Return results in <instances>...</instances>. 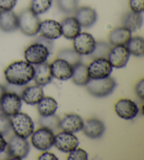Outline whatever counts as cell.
Here are the masks:
<instances>
[{
	"mask_svg": "<svg viewBox=\"0 0 144 160\" xmlns=\"http://www.w3.org/2000/svg\"><path fill=\"white\" fill-rule=\"evenodd\" d=\"M34 67L25 61H18L8 66L4 70V76L10 85L23 86L33 79Z\"/></svg>",
	"mask_w": 144,
	"mask_h": 160,
	"instance_id": "1",
	"label": "cell"
},
{
	"mask_svg": "<svg viewBox=\"0 0 144 160\" xmlns=\"http://www.w3.org/2000/svg\"><path fill=\"white\" fill-rule=\"evenodd\" d=\"M117 83L114 78L107 77L101 79H90L85 85L91 95L96 98H105L111 95Z\"/></svg>",
	"mask_w": 144,
	"mask_h": 160,
	"instance_id": "2",
	"label": "cell"
},
{
	"mask_svg": "<svg viewBox=\"0 0 144 160\" xmlns=\"http://www.w3.org/2000/svg\"><path fill=\"white\" fill-rule=\"evenodd\" d=\"M18 28L24 35L27 36H35L39 32L41 21L38 15L28 8L23 10L19 16Z\"/></svg>",
	"mask_w": 144,
	"mask_h": 160,
	"instance_id": "3",
	"label": "cell"
},
{
	"mask_svg": "<svg viewBox=\"0 0 144 160\" xmlns=\"http://www.w3.org/2000/svg\"><path fill=\"white\" fill-rule=\"evenodd\" d=\"M10 121L12 129L16 136L27 139L34 132L35 125L33 121L25 113L18 112L10 117Z\"/></svg>",
	"mask_w": 144,
	"mask_h": 160,
	"instance_id": "4",
	"label": "cell"
},
{
	"mask_svg": "<svg viewBox=\"0 0 144 160\" xmlns=\"http://www.w3.org/2000/svg\"><path fill=\"white\" fill-rule=\"evenodd\" d=\"M6 149L10 159L20 160L27 157L30 152V145L26 138L13 135L7 142Z\"/></svg>",
	"mask_w": 144,
	"mask_h": 160,
	"instance_id": "5",
	"label": "cell"
},
{
	"mask_svg": "<svg viewBox=\"0 0 144 160\" xmlns=\"http://www.w3.org/2000/svg\"><path fill=\"white\" fill-rule=\"evenodd\" d=\"M51 52L42 44L35 42L29 45L24 52L26 62L32 65H38L46 62Z\"/></svg>",
	"mask_w": 144,
	"mask_h": 160,
	"instance_id": "6",
	"label": "cell"
},
{
	"mask_svg": "<svg viewBox=\"0 0 144 160\" xmlns=\"http://www.w3.org/2000/svg\"><path fill=\"white\" fill-rule=\"evenodd\" d=\"M55 135L50 129L41 127L33 132L31 137L32 145L38 150L46 151L50 149L54 143Z\"/></svg>",
	"mask_w": 144,
	"mask_h": 160,
	"instance_id": "7",
	"label": "cell"
},
{
	"mask_svg": "<svg viewBox=\"0 0 144 160\" xmlns=\"http://www.w3.org/2000/svg\"><path fill=\"white\" fill-rule=\"evenodd\" d=\"M88 74L90 79H101L110 76L113 67L108 59H94L87 67Z\"/></svg>",
	"mask_w": 144,
	"mask_h": 160,
	"instance_id": "8",
	"label": "cell"
},
{
	"mask_svg": "<svg viewBox=\"0 0 144 160\" xmlns=\"http://www.w3.org/2000/svg\"><path fill=\"white\" fill-rule=\"evenodd\" d=\"M21 107L22 99L16 92H6L0 99V109L9 117L20 112Z\"/></svg>",
	"mask_w": 144,
	"mask_h": 160,
	"instance_id": "9",
	"label": "cell"
},
{
	"mask_svg": "<svg viewBox=\"0 0 144 160\" xmlns=\"http://www.w3.org/2000/svg\"><path fill=\"white\" fill-rule=\"evenodd\" d=\"M96 40L88 32H81L73 39V48L80 55H90L96 47Z\"/></svg>",
	"mask_w": 144,
	"mask_h": 160,
	"instance_id": "10",
	"label": "cell"
},
{
	"mask_svg": "<svg viewBox=\"0 0 144 160\" xmlns=\"http://www.w3.org/2000/svg\"><path fill=\"white\" fill-rule=\"evenodd\" d=\"M79 140L73 133L62 131L55 136L54 145L63 152L69 153L79 145Z\"/></svg>",
	"mask_w": 144,
	"mask_h": 160,
	"instance_id": "11",
	"label": "cell"
},
{
	"mask_svg": "<svg viewBox=\"0 0 144 160\" xmlns=\"http://www.w3.org/2000/svg\"><path fill=\"white\" fill-rule=\"evenodd\" d=\"M115 111L121 118L132 120L138 115L139 108L134 101L129 99H121L115 103Z\"/></svg>",
	"mask_w": 144,
	"mask_h": 160,
	"instance_id": "12",
	"label": "cell"
},
{
	"mask_svg": "<svg viewBox=\"0 0 144 160\" xmlns=\"http://www.w3.org/2000/svg\"><path fill=\"white\" fill-rule=\"evenodd\" d=\"M130 57L128 49L124 45H115L113 47L108 56L113 67L122 68L126 67Z\"/></svg>",
	"mask_w": 144,
	"mask_h": 160,
	"instance_id": "13",
	"label": "cell"
},
{
	"mask_svg": "<svg viewBox=\"0 0 144 160\" xmlns=\"http://www.w3.org/2000/svg\"><path fill=\"white\" fill-rule=\"evenodd\" d=\"M50 68L53 78L60 81L70 79L73 73V67L62 59L58 58L50 64Z\"/></svg>",
	"mask_w": 144,
	"mask_h": 160,
	"instance_id": "14",
	"label": "cell"
},
{
	"mask_svg": "<svg viewBox=\"0 0 144 160\" xmlns=\"http://www.w3.org/2000/svg\"><path fill=\"white\" fill-rule=\"evenodd\" d=\"M74 17L77 19L82 28H89L96 23L98 15L93 8L85 6L77 8L74 12Z\"/></svg>",
	"mask_w": 144,
	"mask_h": 160,
	"instance_id": "15",
	"label": "cell"
},
{
	"mask_svg": "<svg viewBox=\"0 0 144 160\" xmlns=\"http://www.w3.org/2000/svg\"><path fill=\"white\" fill-rule=\"evenodd\" d=\"M39 32L41 35L51 40L59 39L62 36L60 23L52 19H47L41 21Z\"/></svg>",
	"mask_w": 144,
	"mask_h": 160,
	"instance_id": "16",
	"label": "cell"
},
{
	"mask_svg": "<svg viewBox=\"0 0 144 160\" xmlns=\"http://www.w3.org/2000/svg\"><path fill=\"white\" fill-rule=\"evenodd\" d=\"M82 131L86 136L91 139H98L103 136L106 131L103 121L98 118H90L84 122Z\"/></svg>",
	"mask_w": 144,
	"mask_h": 160,
	"instance_id": "17",
	"label": "cell"
},
{
	"mask_svg": "<svg viewBox=\"0 0 144 160\" xmlns=\"http://www.w3.org/2000/svg\"><path fill=\"white\" fill-rule=\"evenodd\" d=\"M83 125H84V121L79 115L68 114L60 120V128L63 131L74 133L82 131Z\"/></svg>",
	"mask_w": 144,
	"mask_h": 160,
	"instance_id": "18",
	"label": "cell"
},
{
	"mask_svg": "<svg viewBox=\"0 0 144 160\" xmlns=\"http://www.w3.org/2000/svg\"><path fill=\"white\" fill-rule=\"evenodd\" d=\"M34 69L35 73L33 80L37 85H40L41 87L45 86L50 83L53 80L50 65L49 63L44 62L40 64L35 65Z\"/></svg>",
	"mask_w": 144,
	"mask_h": 160,
	"instance_id": "19",
	"label": "cell"
},
{
	"mask_svg": "<svg viewBox=\"0 0 144 160\" xmlns=\"http://www.w3.org/2000/svg\"><path fill=\"white\" fill-rule=\"evenodd\" d=\"M18 28V16L13 11H1L0 29L5 32H12Z\"/></svg>",
	"mask_w": 144,
	"mask_h": 160,
	"instance_id": "20",
	"label": "cell"
},
{
	"mask_svg": "<svg viewBox=\"0 0 144 160\" xmlns=\"http://www.w3.org/2000/svg\"><path fill=\"white\" fill-rule=\"evenodd\" d=\"M62 35L68 40H73L80 32L82 27L74 16H69L60 23Z\"/></svg>",
	"mask_w": 144,
	"mask_h": 160,
	"instance_id": "21",
	"label": "cell"
},
{
	"mask_svg": "<svg viewBox=\"0 0 144 160\" xmlns=\"http://www.w3.org/2000/svg\"><path fill=\"white\" fill-rule=\"evenodd\" d=\"M44 97L42 88L40 85H31L27 87L21 93V99L29 105H35Z\"/></svg>",
	"mask_w": 144,
	"mask_h": 160,
	"instance_id": "22",
	"label": "cell"
},
{
	"mask_svg": "<svg viewBox=\"0 0 144 160\" xmlns=\"http://www.w3.org/2000/svg\"><path fill=\"white\" fill-rule=\"evenodd\" d=\"M132 38V32L124 27H118L112 30L108 35L111 45H126Z\"/></svg>",
	"mask_w": 144,
	"mask_h": 160,
	"instance_id": "23",
	"label": "cell"
},
{
	"mask_svg": "<svg viewBox=\"0 0 144 160\" xmlns=\"http://www.w3.org/2000/svg\"><path fill=\"white\" fill-rule=\"evenodd\" d=\"M143 18L142 13L129 12L122 18V26L130 30L132 32L139 30L143 26Z\"/></svg>",
	"mask_w": 144,
	"mask_h": 160,
	"instance_id": "24",
	"label": "cell"
},
{
	"mask_svg": "<svg viewBox=\"0 0 144 160\" xmlns=\"http://www.w3.org/2000/svg\"><path fill=\"white\" fill-rule=\"evenodd\" d=\"M58 109V103L51 97H44L37 104V110L41 117L54 114Z\"/></svg>",
	"mask_w": 144,
	"mask_h": 160,
	"instance_id": "25",
	"label": "cell"
},
{
	"mask_svg": "<svg viewBox=\"0 0 144 160\" xmlns=\"http://www.w3.org/2000/svg\"><path fill=\"white\" fill-rule=\"evenodd\" d=\"M73 82L79 86H84L89 81L87 67L82 63H79L73 67V76L71 77Z\"/></svg>",
	"mask_w": 144,
	"mask_h": 160,
	"instance_id": "26",
	"label": "cell"
},
{
	"mask_svg": "<svg viewBox=\"0 0 144 160\" xmlns=\"http://www.w3.org/2000/svg\"><path fill=\"white\" fill-rule=\"evenodd\" d=\"M125 46L130 54L138 57H141L144 55V40L143 38L132 36Z\"/></svg>",
	"mask_w": 144,
	"mask_h": 160,
	"instance_id": "27",
	"label": "cell"
},
{
	"mask_svg": "<svg viewBox=\"0 0 144 160\" xmlns=\"http://www.w3.org/2000/svg\"><path fill=\"white\" fill-rule=\"evenodd\" d=\"M58 58L66 61L73 67L82 63V55L77 53L74 49H65L60 51L58 54Z\"/></svg>",
	"mask_w": 144,
	"mask_h": 160,
	"instance_id": "28",
	"label": "cell"
},
{
	"mask_svg": "<svg viewBox=\"0 0 144 160\" xmlns=\"http://www.w3.org/2000/svg\"><path fill=\"white\" fill-rule=\"evenodd\" d=\"M39 124L41 127L50 129L52 131L59 130L60 124V118L56 114H52L46 117H41L39 119Z\"/></svg>",
	"mask_w": 144,
	"mask_h": 160,
	"instance_id": "29",
	"label": "cell"
},
{
	"mask_svg": "<svg viewBox=\"0 0 144 160\" xmlns=\"http://www.w3.org/2000/svg\"><path fill=\"white\" fill-rule=\"evenodd\" d=\"M52 4L53 0H31L30 9L39 16L48 12Z\"/></svg>",
	"mask_w": 144,
	"mask_h": 160,
	"instance_id": "30",
	"label": "cell"
},
{
	"mask_svg": "<svg viewBox=\"0 0 144 160\" xmlns=\"http://www.w3.org/2000/svg\"><path fill=\"white\" fill-rule=\"evenodd\" d=\"M112 48L110 44L100 41L96 43V47L94 52L90 55L93 59H97V58H106L108 59V56Z\"/></svg>",
	"mask_w": 144,
	"mask_h": 160,
	"instance_id": "31",
	"label": "cell"
},
{
	"mask_svg": "<svg viewBox=\"0 0 144 160\" xmlns=\"http://www.w3.org/2000/svg\"><path fill=\"white\" fill-rule=\"evenodd\" d=\"M79 0H56L57 6L64 13H74L78 8Z\"/></svg>",
	"mask_w": 144,
	"mask_h": 160,
	"instance_id": "32",
	"label": "cell"
},
{
	"mask_svg": "<svg viewBox=\"0 0 144 160\" xmlns=\"http://www.w3.org/2000/svg\"><path fill=\"white\" fill-rule=\"evenodd\" d=\"M12 131L10 117L4 114H0V134L2 136H7Z\"/></svg>",
	"mask_w": 144,
	"mask_h": 160,
	"instance_id": "33",
	"label": "cell"
},
{
	"mask_svg": "<svg viewBox=\"0 0 144 160\" xmlns=\"http://www.w3.org/2000/svg\"><path fill=\"white\" fill-rule=\"evenodd\" d=\"M68 160H87L88 154L84 150L81 148H75L69 152Z\"/></svg>",
	"mask_w": 144,
	"mask_h": 160,
	"instance_id": "34",
	"label": "cell"
},
{
	"mask_svg": "<svg viewBox=\"0 0 144 160\" xmlns=\"http://www.w3.org/2000/svg\"><path fill=\"white\" fill-rule=\"evenodd\" d=\"M132 12L142 13L144 12V0H129Z\"/></svg>",
	"mask_w": 144,
	"mask_h": 160,
	"instance_id": "35",
	"label": "cell"
},
{
	"mask_svg": "<svg viewBox=\"0 0 144 160\" xmlns=\"http://www.w3.org/2000/svg\"><path fill=\"white\" fill-rule=\"evenodd\" d=\"M17 0H0V10L12 11L16 7Z\"/></svg>",
	"mask_w": 144,
	"mask_h": 160,
	"instance_id": "36",
	"label": "cell"
},
{
	"mask_svg": "<svg viewBox=\"0 0 144 160\" xmlns=\"http://www.w3.org/2000/svg\"><path fill=\"white\" fill-rule=\"evenodd\" d=\"M35 42L42 44L43 45H44L45 47H46L47 48H48V49L50 52L52 51V49H53V48H54L53 40H49V39H48V38L42 36V35L39 36L37 39H36Z\"/></svg>",
	"mask_w": 144,
	"mask_h": 160,
	"instance_id": "37",
	"label": "cell"
},
{
	"mask_svg": "<svg viewBox=\"0 0 144 160\" xmlns=\"http://www.w3.org/2000/svg\"><path fill=\"white\" fill-rule=\"evenodd\" d=\"M135 92L138 98L141 100L144 99V80L143 78L141 79L135 86Z\"/></svg>",
	"mask_w": 144,
	"mask_h": 160,
	"instance_id": "38",
	"label": "cell"
},
{
	"mask_svg": "<svg viewBox=\"0 0 144 160\" xmlns=\"http://www.w3.org/2000/svg\"><path fill=\"white\" fill-rule=\"evenodd\" d=\"M39 160H59V158L54 154L49 152H44L38 157Z\"/></svg>",
	"mask_w": 144,
	"mask_h": 160,
	"instance_id": "39",
	"label": "cell"
},
{
	"mask_svg": "<svg viewBox=\"0 0 144 160\" xmlns=\"http://www.w3.org/2000/svg\"><path fill=\"white\" fill-rule=\"evenodd\" d=\"M7 145V142L6 141V140L4 139L3 136H2V135L0 134V153L3 152L6 150Z\"/></svg>",
	"mask_w": 144,
	"mask_h": 160,
	"instance_id": "40",
	"label": "cell"
},
{
	"mask_svg": "<svg viewBox=\"0 0 144 160\" xmlns=\"http://www.w3.org/2000/svg\"><path fill=\"white\" fill-rule=\"evenodd\" d=\"M7 92V88H5L4 85L0 84V99L2 97V95Z\"/></svg>",
	"mask_w": 144,
	"mask_h": 160,
	"instance_id": "41",
	"label": "cell"
},
{
	"mask_svg": "<svg viewBox=\"0 0 144 160\" xmlns=\"http://www.w3.org/2000/svg\"><path fill=\"white\" fill-rule=\"evenodd\" d=\"M0 114H1V110H0Z\"/></svg>",
	"mask_w": 144,
	"mask_h": 160,
	"instance_id": "42",
	"label": "cell"
},
{
	"mask_svg": "<svg viewBox=\"0 0 144 160\" xmlns=\"http://www.w3.org/2000/svg\"><path fill=\"white\" fill-rule=\"evenodd\" d=\"M0 12H1V10H0Z\"/></svg>",
	"mask_w": 144,
	"mask_h": 160,
	"instance_id": "43",
	"label": "cell"
}]
</instances>
